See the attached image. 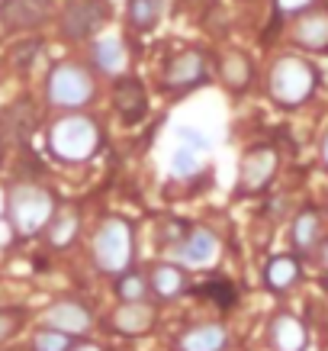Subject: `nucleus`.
Returning a JSON list of instances; mask_svg holds the SVG:
<instances>
[{"instance_id":"1","label":"nucleus","mask_w":328,"mask_h":351,"mask_svg":"<svg viewBox=\"0 0 328 351\" xmlns=\"http://www.w3.org/2000/svg\"><path fill=\"white\" fill-rule=\"evenodd\" d=\"M55 213H58V206H55L52 191H45L39 184H16L7 193V219L20 239H29V235L49 229Z\"/></svg>"},{"instance_id":"2","label":"nucleus","mask_w":328,"mask_h":351,"mask_svg":"<svg viewBox=\"0 0 328 351\" xmlns=\"http://www.w3.org/2000/svg\"><path fill=\"white\" fill-rule=\"evenodd\" d=\"M132 255H136V242H132V226L123 216H110L100 223L94 235V261L106 274H126L132 271Z\"/></svg>"},{"instance_id":"3","label":"nucleus","mask_w":328,"mask_h":351,"mask_svg":"<svg viewBox=\"0 0 328 351\" xmlns=\"http://www.w3.org/2000/svg\"><path fill=\"white\" fill-rule=\"evenodd\" d=\"M49 149L62 161H87L100 149V129L90 117L71 113L49 129Z\"/></svg>"},{"instance_id":"4","label":"nucleus","mask_w":328,"mask_h":351,"mask_svg":"<svg viewBox=\"0 0 328 351\" xmlns=\"http://www.w3.org/2000/svg\"><path fill=\"white\" fill-rule=\"evenodd\" d=\"M316 68L306 62V58H293V55H286L280 62L270 68V77H267V84H270V97H274L277 104H283V107H299V104H306L312 90H316Z\"/></svg>"},{"instance_id":"5","label":"nucleus","mask_w":328,"mask_h":351,"mask_svg":"<svg viewBox=\"0 0 328 351\" xmlns=\"http://www.w3.org/2000/svg\"><path fill=\"white\" fill-rule=\"evenodd\" d=\"M49 100H52L55 107H84L90 104V97H94V77L87 75L81 64H55L52 75H49Z\"/></svg>"},{"instance_id":"6","label":"nucleus","mask_w":328,"mask_h":351,"mask_svg":"<svg viewBox=\"0 0 328 351\" xmlns=\"http://www.w3.org/2000/svg\"><path fill=\"white\" fill-rule=\"evenodd\" d=\"M210 152V136L200 132V129H180L177 136V145L171 152V174L174 178H193L200 171L203 158Z\"/></svg>"},{"instance_id":"7","label":"nucleus","mask_w":328,"mask_h":351,"mask_svg":"<svg viewBox=\"0 0 328 351\" xmlns=\"http://www.w3.org/2000/svg\"><path fill=\"white\" fill-rule=\"evenodd\" d=\"M106 20V7L100 0H68L62 13V32L68 39H87Z\"/></svg>"},{"instance_id":"8","label":"nucleus","mask_w":328,"mask_h":351,"mask_svg":"<svg viewBox=\"0 0 328 351\" xmlns=\"http://www.w3.org/2000/svg\"><path fill=\"white\" fill-rule=\"evenodd\" d=\"M45 329H55V332H64V335H84L90 326H94V316H90V309L84 303H77V300H62V303H55V306L45 309Z\"/></svg>"},{"instance_id":"9","label":"nucleus","mask_w":328,"mask_h":351,"mask_svg":"<svg viewBox=\"0 0 328 351\" xmlns=\"http://www.w3.org/2000/svg\"><path fill=\"white\" fill-rule=\"evenodd\" d=\"M206 55L203 52H180L174 55L164 68V84L171 90H190V87L206 81Z\"/></svg>"},{"instance_id":"10","label":"nucleus","mask_w":328,"mask_h":351,"mask_svg":"<svg viewBox=\"0 0 328 351\" xmlns=\"http://www.w3.org/2000/svg\"><path fill=\"white\" fill-rule=\"evenodd\" d=\"M113 104H116V113L126 126H136L138 119L149 117V94H145L142 81H136V77L116 81V87H113Z\"/></svg>"},{"instance_id":"11","label":"nucleus","mask_w":328,"mask_h":351,"mask_svg":"<svg viewBox=\"0 0 328 351\" xmlns=\"http://www.w3.org/2000/svg\"><path fill=\"white\" fill-rule=\"evenodd\" d=\"M277 174V152L270 145H254L244 152L242 161V187L244 191H264Z\"/></svg>"},{"instance_id":"12","label":"nucleus","mask_w":328,"mask_h":351,"mask_svg":"<svg viewBox=\"0 0 328 351\" xmlns=\"http://www.w3.org/2000/svg\"><path fill=\"white\" fill-rule=\"evenodd\" d=\"M267 341H270V351H306L309 329L293 313H277L267 326Z\"/></svg>"},{"instance_id":"13","label":"nucleus","mask_w":328,"mask_h":351,"mask_svg":"<svg viewBox=\"0 0 328 351\" xmlns=\"http://www.w3.org/2000/svg\"><path fill=\"white\" fill-rule=\"evenodd\" d=\"M229 348V329L223 322H200L193 329L180 332L174 351H225Z\"/></svg>"},{"instance_id":"14","label":"nucleus","mask_w":328,"mask_h":351,"mask_svg":"<svg viewBox=\"0 0 328 351\" xmlns=\"http://www.w3.org/2000/svg\"><path fill=\"white\" fill-rule=\"evenodd\" d=\"M49 10H52V0H7L0 20L10 29H36L49 20Z\"/></svg>"},{"instance_id":"15","label":"nucleus","mask_w":328,"mask_h":351,"mask_svg":"<svg viewBox=\"0 0 328 351\" xmlns=\"http://www.w3.org/2000/svg\"><path fill=\"white\" fill-rule=\"evenodd\" d=\"M177 255L180 261H187V265H212L216 255H219V239L210 232V229H190L187 239L177 245Z\"/></svg>"},{"instance_id":"16","label":"nucleus","mask_w":328,"mask_h":351,"mask_svg":"<svg viewBox=\"0 0 328 351\" xmlns=\"http://www.w3.org/2000/svg\"><path fill=\"white\" fill-rule=\"evenodd\" d=\"M293 43L312 52H325L328 49V10L303 13L293 26Z\"/></svg>"},{"instance_id":"17","label":"nucleus","mask_w":328,"mask_h":351,"mask_svg":"<svg viewBox=\"0 0 328 351\" xmlns=\"http://www.w3.org/2000/svg\"><path fill=\"white\" fill-rule=\"evenodd\" d=\"M155 319H158V313L149 303H123L113 313V329L123 335H145L155 329Z\"/></svg>"},{"instance_id":"18","label":"nucleus","mask_w":328,"mask_h":351,"mask_svg":"<svg viewBox=\"0 0 328 351\" xmlns=\"http://www.w3.org/2000/svg\"><path fill=\"white\" fill-rule=\"evenodd\" d=\"M149 287L158 300H177L187 290V271L180 265L161 261V265H155L149 271Z\"/></svg>"},{"instance_id":"19","label":"nucleus","mask_w":328,"mask_h":351,"mask_svg":"<svg viewBox=\"0 0 328 351\" xmlns=\"http://www.w3.org/2000/svg\"><path fill=\"white\" fill-rule=\"evenodd\" d=\"M299 274H303V267H299L297 258L277 255V258H270L264 267V284L270 293H286V290L299 280Z\"/></svg>"},{"instance_id":"20","label":"nucleus","mask_w":328,"mask_h":351,"mask_svg":"<svg viewBox=\"0 0 328 351\" xmlns=\"http://www.w3.org/2000/svg\"><path fill=\"white\" fill-rule=\"evenodd\" d=\"M322 242V219H318L316 210H303V213L293 219V245L303 255H312Z\"/></svg>"},{"instance_id":"21","label":"nucleus","mask_w":328,"mask_h":351,"mask_svg":"<svg viewBox=\"0 0 328 351\" xmlns=\"http://www.w3.org/2000/svg\"><path fill=\"white\" fill-rule=\"evenodd\" d=\"M77 229H81V216H77V210H58V213L52 216L49 229H45L49 245H52V248H68V245L77 239Z\"/></svg>"},{"instance_id":"22","label":"nucleus","mask_w":328,"mask_h":351,"mask_svg":"<svg viewBox=\"0 0 328 351\" xmlns=\"http://www.w3.org/2000/svg\"><path fill=\"white\" fill-rule=\"evenodd\" d=\"M94 62L106 75H119L126 68V49H123L119 39H100L94 45Z\"/></svg>"},{"instance_id":"23","label":"nucleus","mask_w":328,"mask_h":351,"mask_svg":"<svg viewBox=\"0 0 328 351\" xmlns=\"http://www.w3.org/2000/svg\"><path fill=\"white\" fill-rule=\"evenodd\" d=\"M126 16L136 29L149 32L158 26L161 20V0H129L126 3Z\"/></svg>"},{"instance_id":"24","label":"nucleus","mask_w":328,"mask_h":351,"mask_svg":"<svg viewBox=\"0 0 328 351\" xmlns=\"http://www.w3.org/2000/svg\"><path fill=\"white\" fill-rule=\"evenodd\" d=\"M3 126L10 132L13 138H26L36 126V113H32V104L29 100H20V104H13L7 113H3Z\"/></svg>"},{"instance_id":"25","label":"nucleus","mask_w":328,"mask_h":351,"mask_svg":"<svg viewBox=\"0 0 328 351\" xmlns=\"http://www.w3.org/2000/svg\"><path fill=\"white\" fill-rule=\"evenodd\" d=\"M116 297L123 303H145L149 300V280L138 274V271H126V274L116 277Z\"/></svg>"},{"instance_id":"26","label":"nucleus","mask_w":328,"mask_h":351,"mask_svg":"<svg viewBox=\"0 0 328 351\" xmlns=\"http://www.w3.org/2000/svg\"><path fill=\"white\" fill-rule=\"evenodd\" d=\"M223 77H225V84L232 87V90H242L248 81H251V62L244 58V55H225V62H223Z\"/></svg>"},{"instance_id":"27","label":"nucleus","mask_w":328,"mask_h":351,"mask_svg":"<svg viewBox=\"0 0 328 351\" xmlns=\"http://www.w3.org/2000/svg\"><path fill=\"white\" fill-rule=\"evenodd\" d=\"M77 341L64 332H55V329H42L32 335V351H71Z\"/></svg>"},{"instance_id":"28","label":"nucleus","mask_w":328,"mask_h":351,"mask_svg":"<svg viewBox=\"0 0 328 351\" xmlns=\"http://www.w3.org/2000/svg\"><path fill=\"white\" fill-rule=\"evenodd\" d=\"M23 326V309H0V345L13 339Z\"/></svg>"},{"instance_id":"29","label":"nucleus","mask_w":328,"mask_h":351,"mask_svg":"<svg viewBox=\"0 0 328 351\" xmlns=\"http://www.w3.org/2000/svg\"><path fill=\"white\" fill-rule=\"evenodd\" d=\"M203 293H206V297H216V303H219V306H229V303L235 300V290H232V284H229V280H212V284H206V287H203Z\"/></svg>"},{"instance_id":"30","label":"nucleus","mask_w":328,"mask_h":351,"mask_svg":"<svg viewBox=\"0 0 328 351\" xmlns=\"http://www.w3.org/2000/svg\"><path fill=\"white\" fill-rule=\"evenodd\" d=\"M39 52V43H29V45H23V49H16V52H13V58H16V64H20V68H26V64L32 62V55Z\"/></svg>"},{"instance_id":"31","label":"nucleus","mask_w":328,"mask_h":351,"mask_svg":"<svg viewBox=\"0 0 328 351\" xmlns=\"http://www.w3.org/2000/svg\"><path fill=\"white\" fill-rule=\"evenodd\" d=\"M309 3H312V0H277L280 13H303Z\"/></svg>"},{"instance_id":"32","label":"nucleus","mask_w":328,"mask_h":351,"mask_svg":"<svg viewBox=\"0 0 328 351\" xmlns=\"http://www.w3.org/2000/svg\"><path fill=\"white\" fill-rule=\"evenodd\" d=\"M316 261L322 265V271L328 274V239H322V242H318V248H316Z\"/></svg>"},{"instance_id":"33","label":"nucleus","mask_w":328,"mask_h":351,"mask_svg":"<svg viewBox=\"0 0 328 351\" xmlns=\"http://www.w3.org/2000/svg\"><path fill=\"white\" fill-rule=\"evenodd\" d=\"M71 351H103V348H100V345H94V341H77Z\"/></svg>"},{"instance_id":"34","label":"nucleus","mask_w":328,"mask_h":351,"mask_svg":"<svg viewBox=\"0 0 328 351\" xmlns=\"http://www.w3.org/2000/svg\"><path fill=\"white\" fill-rule=\"evenodd\" d=\"M322 161H325V168H328V132H325V138H322Z\"/></svg>"},{"instance_id":"35","label":"nucleus","mask_w":328,"mask_h":351,"mask_svg":"<svg viewBox=\"0 0 328 351\" xmlns=\"http://www.w3.org/2000/svg\"><path fill=\"white\" fill-rule=\"evenodd\" d=\"M322 287H325V290H328V274H325V280H322Z\"/></svg>"}]
</instances>
